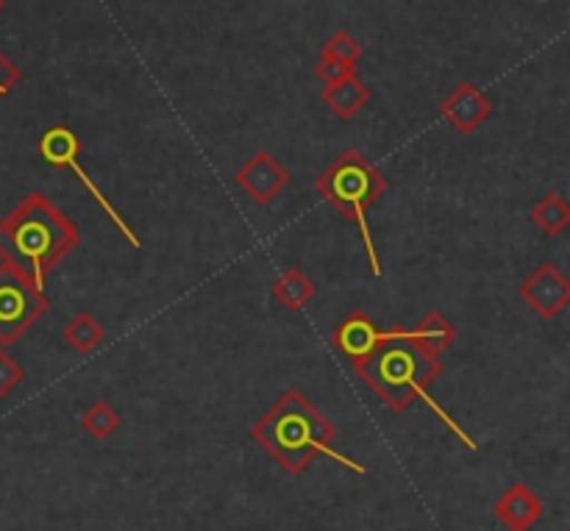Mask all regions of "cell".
Masks as SVG:
<instances>
[{"label": "cell", "mask_w": 570, "mask_h": 531, "mask_svg": "<svg viewBox=\"0 0 570 531\" xmlns=\"http://www.w3.org/2000/svg\"><path fill=\"white\" fill-rule=\"evenodd\" d=\"M323 100H326V106L340 120H351L367 104V89L354 76H345L340 81L328 83L326 92H323Z\"/></svg>", "instance_id": "cell-13"}, {"label": "cell", "mask_w": 570, "mask_h": 531, "mask_svg": "<svg viewBox=\"0 0 570 531\" xmlns=\"http://www.w3.org/2000/svg\"><path fill=\"white\" fill-rule=\"evenodd\" d=\"M518 295H521L523 304L532 306L543 321H554V317L570 304V282L560 267L546 262V265H540L538 271L521 284Z\"/></svg>", "instance_id": "cell-7"}, {"label": "cell", "mask_w": 570, "mask_h": 531, "mask_svg": "<svg viewBox=\"0 0 570 531\" xmlns=\"http://www.w3.org/2000/svg\"><path fill=\"white\" fill-rule=\"evenodd\" d=\"M65 343L70 345L72 351H78L81 356L92 354L100 343H104L106 332L98 321H95L92 312H76V315L67 321L65 326Z\"/></svg>", "instance_id": "cell-14"}, {"label": "cell", "mask_w": 570, "mask_h": 531, "mask_svg": "<svg viewBox=\"0 0 570 531\" xmlns=\"http://www.w3.org/2000/svg\"><path fill=\"white\" fill-rule=\"evenodd\" d=\"M50 301L33 287L20 271L0 265V345H14L39 317L48 312Z\"/></svg>", "instance_id": "cell-5"}, {"label": "cell", "mask_w": 570, "mask_h": 531, "mask_svg": "<svg viewBox=\"0 0 570 531\" xmlns=\"http://www.w3.org/2000/svg\"><path fill=\"white\" fill-rule=\"evenodd\" d=\"M401 332H404V337H410L412 343H417L432 356L443 354V351L456 340L454 323H451L443 312H432V315L423 317L415 328H401Z\"/></svg>", "instance_id": "cell-12"}, {"label": "cell", "mask_w": 570, "mask_h": 531, "mask_svg": "<svg viewBox=\"0 0 570 531\" xmlns=\"http://www.w3.org/2000/svg\"><path fill=\"white\" fill-rule=\"evenodd\" d=\"M0 9H3V0H0Z\"/></svg>", "instance_id": "cell-21"}, {"label": "cell", "mask_w": 570, "mask_h": 531, "mask_svg": "<svg viewBox=\"0 0 570 531\" xmlns=\"http://www.w3.org/2000/svg\"><path fill=\"white\" fill-rule=\"evenodd\" d=\"M443 115L460 134H473L493 115V106H490V100L479 89H473L471 83H462L443 104Z\"/></svg>", "instance_id": "cell-11"}, {"label": "cell", "mask_w": 570, "mask_h": 531, "mask_svg": "<svg viewBox=\"0 0 570 531\" xmlns=\"http://www.w3.org/2000/svg\"><path fill=\"white\" fill-rule=\"evenodd\" d=\"M250 440L256 445H262L289 476L304 473L312 465V460H317L321 454L332 456L334 462L345 465L348 471L365 476V468L360 462H354L351 456L340 454L334 449V440H337L334 423L304 393H298V390H287L254 423Z\"/></svg>", "instance_id": "cell-1"}, {"label": "cell", "mask_w": 570, "mask_h": 531, "mask_svg": "<svg viewBox=\"0 0 570 531\" xmlns=\"http://www.w3.org/2000/svg\"><path fill=\"white\" fill-rule=\"evenodd\" d=\"M17 81H20V72H17V67L11 65L3 53H0V98H6V95L14 89Z\"/></svg>", "instance_id": "cell-20"}, {"label": "cell", "mask_w": 570, "mask_h": 531, "mask_svg": "<svg viewBox=\"0 0 570 531\" xmlns=\"http://www.w3.org/2000/svg\"><path fill=\"white\" fill-rule=\"evenodd\" d=\"M317 195L323 200L334 206L340 215L351 217L356 223L362 234V243H365L367 259H371V271L373 276H382V259L376 254V245H373V234L371 226H367L365 209L379 198V195L387 189V178L371 167L365 161V156L360 150H345L340 154L326 170L317 176L315 181Z\"/></svg>", "instance_id": "cell-4"}, {"label": "cell", "mask_w": 570, "mask_h": 531, "mask_svg": "<svg viewBox=\"0 0 570 531\" xmlns=\"http://www.w3.org/2000/svg\"><path fill=\"white\" fill-rule=\"evenodd\" d=\"M356 56H360V45H356L354 39L345 37V33H337V37L326 45V59L340 61V65L351 67L356 61Z\"/></svg>", "instance_id": "cell-19"}, {"label": "cell", "mask_w": 570, "mask_h": 531, "mask_svg": "<svg viewBox=\"0 0 570 531\" xmlns=\"http://www.w3.org/2000/svg\"><path fill=\"white\" fill-rule=\"evenodd\" d=\"M495 518L510 531H532L543 518V501L527 484H512L495 504Z\"/></svg>", "instance_id": "cell-10"}, {"label": "cell", "mask_w": 570, "mask_h": 531, "mask_svg": "<svg viewBox=\"0 0 570 531\" xmlns=\"http://www.w3.org/2000/svg\"><path fill=\"white\" fill-rule=\"evenodd\" d=\"M78 154H81V139H78V134H72L67 126H53V128H48L42 137H39V156H42V159L53 167H70V170L76 173L78 181H81L83 187H87V193L92 195L95 204H98L100 209L111 217V223L117 226V232L128 239V245H131V248H139V237L131 232V226L122 220L120 212H117L115 206L106 200V195L100 193L98 184L87 176V170L78 165Z\"/></svg>", "instance_id": "cell-6"}, {"label": "cell", "mask_w": 570, "mask_h": 531, "mask_svg": "<svg viewBox=\"0 0 570 531\" xmlns=\"http://www.w3.org/2000/svg\"><path fill=\"white\" fill-rule=\"evenodd\" d=\"M81 426L87 429L95 440H109L111 434L120 429V415H117L115 406L106 404V401H95V404H89L87 410H83Z\"/></svg>", "instance_id": "cell-17"}, {"label": "cell", "mask_w": 570, "mask_h": 531, "mask_svg": "<svg viewBox=\"0 0 570 531\" xmlns=\"http://www.w3.org/2000/svg\"><path fill=\"white\" fill-rule=\"evenodd\" d=\"M529 217H532V223L540 232L557 237V234H562L570 226V206L560 193H549L532 206Z\"/></svg>", "instance_id": "cell-16"}, {"label": "cell", "mask_w": 570, "mask_h": 531, "mask_svg": "<svg viewBox=\"0 0 570 531\" xmlns=\"http://www.w3.org/2000/svg\"><path fill=\"white\" fill-rule=\"evenodd\" d=\"M22 378H26V373H22L20 362L9 351L0 348V399H6L14 387H20Z\"/></svg>", "instance_id": "cell-18"}, {"label": "cell", "mask_w": 570, "mask_h": 531, "mask_svg": "<svg viewBox=\"0 0 570 531\" xmlns=\"http://www.w3.org/2000/svg\"><path fill=\"white\" fill-rule=\"evenodd\" d=\"M384 332L365 315V312H354L345 317L337 328L332 332V345L354 365V362L365 360L379 343H382Z\"/></svg>", "instance_id": "cell-9"}, {"label": "cell", "mask_w": 570, "mask_h": 531, "mask_svg": "<svg viewBox=\"0 0 570 531\" xmlns=\"http://www.w3.org/2000/svg\"><path fill=\"white\" fill-rule=\"evenodd\" d=\"M234 181H237V187L243 189L254 204L265 206L287 187L289 170L278 165L267 150H259V154L250 156V159L234 173Z\"/></svg>", "instance_id": "cell-8"}, {"label": "cell", "mask_w": 570, "mask_h": 531, "mask_svg": "<svg viewBox=\"0 0 570 531\" xmlns=\"http://www.w3.org/2000/svg\"><path fill=\"white\" fill-rule=\"evenodd\" d=\"M273 295L282 306H287L289 312H301L312 298H315V284L309 276L298 271V267H289L282 273L276 284H273Z\"/></svg>", "instance_id": "cell-15"}, {"label": "cell", "mask_w": 570, "mask_h": 531, "mask_svg": "<svg viewBox=\"0 0 570 531\" xmlns=\"http://www.w3.org/2000/svg\"><path fill=\"white\" fill-rule=\"evenodd\" d=\"M354 371L387 410L404 412L415 404V399L426 395L429 384L443 373V365L438 356L404 337L401 328H393L384 332L382 343L365 360L354 362Z\"/></svg>", "instance_id": "cell-3"}, {"label": "cell", "mask_w": 570, "mask_h": 531, "mask_svg": "<svg viewBox=\"0 0 570 531\" xmlns=\"http://www.w3.org/2000/svg\"><path fill=\"white\" fill-rule=\"evenodd\" d=\"M76 223L42 193L22 198L20 206L0 220V259L20 271L37 289H45L50 273L76 250Z\"/></svg>", "instance_id": "cell-2"}]
</instances>
